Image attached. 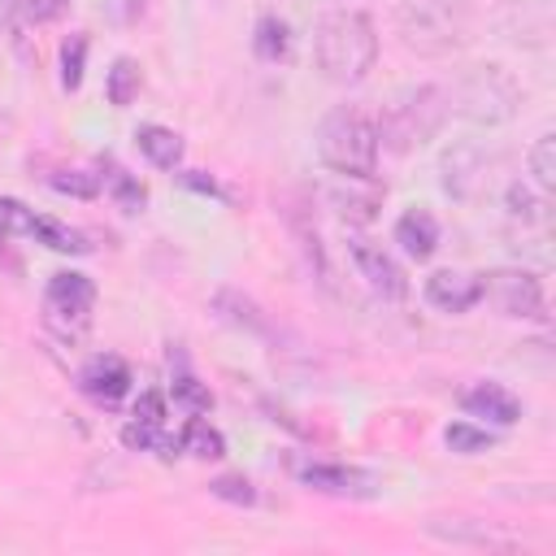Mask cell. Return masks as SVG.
Listing matches in <instances>:
<instances>
[{
	"instance_id": "1",
	"label": "cell",
	"mask_w": 556,
	"mask_h": 556,
	"mask_svg": "<svg viewBox=\"0 0 556 556\" xmlns=\"http://www.w3.org/2000/svg\"><path fill=\"white\" fill-rule=\"evenodd\" d=\"M391 30L413 56H452L473 35L469 0H395Z\"/></svg>"
},
{
	"instance_id": "2",
	"label": "cell",
	"mask_w": 556,
	"mask_h": 556,
	"mask_svg": "<svg viewBox=\"0 0 556 556\" xmlns=\"http://www.w3.org/2000/svg\"><path fill=\"white\" fill-rule=\"evenodd\" d=\"M313 52H317V70L330 83H339V87L361 83L374 70V61H378L374 17L361 13V9H330V13H321V22L313 30Z\"/></svg>"
},
{
	"instance_id": "3",
	"label": "cell",
	"mask_w": 556,
	"mask_h": 556,
	"mask_svg": "<svg viewBox=\"0 0 556 556\" xmlns=\"http://www.w3.org/2000/svg\"><path fill=\"white\" fill-rule=\"evenodd\" d=\"M443 117H447V91H443V87H434V83L404 87V91H395V96L382 104V113H378V122H374L378 148L413 152V148H421V143H430V139L439 135Z\"/></svg>"
},
{
	"instance_id": "4",
	"label": "cell",
	"mask_w": 556,
	"mask_h": 556,
	"mask_svg": "<svg viewBox=\"0 0 556 556\" xmlns=\"http://www.w3.org/2000/svg\"><path fill=\"white\" fill-rule=\"evenodd\" d=\"M317 156L334 174H374V165H378V130H374V122L352 104L330 109L321 117V126H317Z\"/></svg>"
},
{
	"instance_id": "5",
	"label": "cell",
	"mask_w": 556,
	"mask_h": 556,
	"mask_svg": "<svg viewBox=\"0 0 556 556\" xmlns=\"http://www.w3.org/2000/svg\"><path fill=\"white\" fill-rule=\"evenodd\" d=\"M517 104H521V87L500 65H473L447 91V109H456L465 122H478V126L508 122L517 113Z\"/></svg>"
},
{
	"instance_id": "6",
	"label": "cell",
	"mask_w": 556,
	"mask_h": 556,
	"mask_svg": "<svg viewBox=\"0 0 556 556\" xmlns=\"http://www.w3.org/2000/svg\"><path fill=\"white\" fill-rule=\"evenodd\" d=\"M91 304H96V287L83 274H52L48 291H43V326L56 339H83L91 326Z\"/></svg>"
},
{
	"instance_id": "7",
	"label": "cell",
	"mask_w": 556,
	"mask_h": 556,
	"mask_svg": "<svg viewBox=\"0 0 556 556\" xmlns=\"http://www.w3.org/2000/svg\"><path fill=\"white\" fill-rule=\"evenodd\" d=\"M482 300L504 317H543V282L530 269H495L482 278Z\"/></svg>"
},
{
	"instance_id": "8",
	"label": "cell",
	"mask_w": 556,
	"mask_h": 556,
	"mask_svg": "<svg viewBox=\"0 0 556 556\" xmlns=\"http://www.w3.org/2000/svg\"><path fill=\"white\" fill-rule=\"evenodd\" d=\"M348 256L356 265V274L382 295V300H404L408 295V282H404V269L391 261V252L365 235H352L348 239Z\"/></svg>"
},
{
	"instance_id": "9",
	"label": "cell",
	"mask_w": 556,
	"mask_h": 556,
	"mask_svg": "<svg viewBox=\"0 0 556 556\" xmlns=\"http://www.w3.org/2000/svg\"><path fill=\"white\" fill-rule=\"evenodd\" d=\"M300 482L321 491V495H343V500H369L378 495V478L369 469H356V465H330V460H304L295 465Z\"/></svg>"
},
{
	"instance_id": "10",
	"label": "cell",
	"mask_w": 556,
	"mask_h": 556,
	"mask_svg": "<svg viewBox=\"0 0 556 556\" xmlns=\"http://www.w3.org/2000/svg\"><path fill=\"white\" fill-rule=\"evenodd\" d=\"M326 204L343 222H374L382 208V187L374 182V174H334V182L326 187Z\"/></svg>"
},
{
	"instance_id": "11",
	"label": "cell",
	"mask_w": 556,
	"mask_h": 556,
	"mask_svg": "<svg viewBox=\"0 0 556 556\" xmlns=\"http://www.w3.org/2000/svg\"><path fill=\"white\" fill-rule=\"evenodd\" d=\"M439 169H443V191L452 200H473L478 187H482V174H486V156L473 143H456V148L443 152Z\"/></svg>"
},
{
	"instance_id": "12",
	"label": "cell",
	"mask_w": 556,
	"mask_h": 556,
	"mask_svg": "<svg viewBox=\"0 0 556 556\" xmlns=\"http://www.w3.org/2000/svg\"><path fill=\"white\" fill-rule=\"evenodd\" d=\"M426 300L439 308V313H469L478 300H482V278L473 274H460V269H439L426 278Z\"/></svg>"
},
{
	"instance_id": "13",
	"label": "cell",
	"mask_w": 556,
	"mask_h": 556,
	"mask_svg": "<svg viewBox=\"0 0 556 556\" xmlns=\"http://www.w3.org/2000/svg\"><path fill=\"white\" fill-rule=\"evenodd\" d=\"M78 387H83V395H91L96 404H117V400L130 391V369H126L122 356L104 352V356H91V361L83 365Z\"/></svg>"
},
{
	"instance_id": "14",
	"label": "cell",
	"mask_w": 556,
	"mask_h": 556,
	"mask_svg": "<svg viewBox=\"0 0 556 556\" xmlns=\"http://www.w3.org/2000/svg\"><path fill=\"white\" fill-rule=\"evenodd\" d=\"M460 404H465L469 417H486V421H495V426H513V421L521 417L517 395L504 391L500 382H478V387H469V391L460 395Z\"/></svg>"
},
{
	"instance_id": "15",
	"label": "cell",
	"mask_w": 556,
	"mask_h": 556,
	"mask_svg": "<svg viewBox=\"0 0 556 556\" xmlns=\"http://www.w3.org/2000/svg\"><path fill=\"white\" fill-rule=\"evenodd\" d=\"M426 534L443 543H460V547H513V539L495 534L486 521H473V517H430Z\"/></svg>"
},
{
	"instance_id": "16",
	"label": "cell",
	"mask_w": 556,
	"mask_h": 556,
	"mask_svg": "<svg viewBox=\"0 0 556 556\" xmlns=\"http://www.w3.org/2000/svg\"><path fill=\"white\" fill-rule=\"evenodd\" d=\"M213 313H217L226 326H235V330H248V334H269V317H265V313H261V304H256V300H248L243 291L222 287V291L213 295Z\"/></svg>"
},
{
	"instance_id": "17",
	"label": "cell",
	"mask_w": 556,
	"mask_h": 556,
	"mask_svg": "<svg viewBox=\"0 0 556 556\" xmlns=\"http://www.w3.org/2000/svg\"><path fill=\"white\" fill-rule=\"evenodd\" d=\"M395 243H400L408 256L426 261V256H434V248H439V222H434L426 208H408V213L395 222Z\"/></svg>"
},
{
	"instance_id": "18",
	"label": "cell",
	"mask_w": 556,
	"mask_h": 556,
	"mask_svg": "<svg viewBox=\"0 0 556 556\" xmlns=\"http://www.w3.org/2000/svg\"><path fill=\"white\" fill-rule=\"evenodd\" d=\"M287 226H291V235L300 239V252H304V261L313 265V274H317L321 282H330V261H326V248H321V235H317L313 208L291 204V208H287Z\"/></svg>"
},
{
	"instance_id": "19",
	"label": "cell",
	"mask_w": 556,
	"mask_h": 556,
	"mask_svg": "<svg viewBox=\"0 0 556 556\" xmlns=\"http://www.w3.org/2000/svg\"><path fill=\"white\" fill-rule=\"evenodd\" d=\"M135 143H139V152H143L156 169H174V165L182 161V139H178L169 126L148 122V126H139V130H135Z\"/></svg>"
},
{
	"instance_id": "20",
	"label": "cell",
	"mask_w": 556,
	"mask_h": 556,
	"mask_svg": "<svg viewBox=\"0 0 556 556\" xmlns=\"http://www.w3.org/2000/svg\"><path fill=\"white\" fill-rule=\"evenodd\" d=\"M139 87H143L139 61H130V56H117V61H113V70H109V83H104V91H109V104L126 109V104L139 96Z\"/></svg>"
},
{
	"instance_id": "21",
	"label": "cell",
	"mask_w": 556,
	"mask_h": 556,
	"mask_svg": "<svg viewBox=\"0 0 556 556\" xmlns=\"http://www.w3.org/2000/svg\"><path fill=\"white\" fill-rule=\"evenodd\" d=\"M526 165H530V178H534L539 191H552V187H556V135H552V130H543V135L530 143Z\"/></svg>"
},
{
	"instance_id": "22",
	"label": "cell",
	"mask_w": 556,
	"mask_h": 556,
	"mask_svg": "<svg viewBox=\"0 0 556 556\" xmlns=\"http://www.w3.org/2000/svg\"><path fill=\"white\" fill-rule=\"evenodd\" d=\"M178 447L191 452V456H200V460H217V456L226 452V439H222L204 417H191L187 430H182V439H178Z\"/></svg>"
},
{
	"instance_id": "23",
	"label": "cell",
	"mask_w": 556,
	"mask_h": 556,
	"mask_svg": "<svg viewBox=\"0 0 556 556\" xmlns=\"http://www.w3.org/2000/svg\"><path fill=\"white\" fill-rule=\"evenodd\" d=\"M252 48H256L261 61L274 65V61H282L291 52V35H287V26L278 17H261L256 22V35H252Z\"/></svg>"
},
{
	"instance_id": "24",
	"label": "cell",
	"mask_w": 556,
	"mask_h": 556,
	"mask_svg": "<svg viewBox=\"0 0 556 556\" xmlns=\"http://www.w3.org/2000/svg\"><path fill=\"white\" fill-rule=\"evenodd\" d=\"M35 239L39 243H48L52 252H70V256H83L91 243L83 239V230H74V226H65V222H48V217H39L35 222Z\"/></svg>"
},
{
	"instance_id": "25",
	"label": "cell",
	"mask_w": 556,
	"mask_h": 556,
	"mask_svg": "<svg viewBox=\"0 0 556 556\" xmlns=\"http://www.w3.org/2000/svg\"><path fill=\"white\" fill-rule=\"evenodd\" d=\"M443 443H447L452 452H460V456H473V452H486V447L495 443V434L482 430V426H469V421H452V426L443 430Z\"/></svg>"
},
{
	"instance_id": "26",
	"label": "cell",
	"mask_w": 556,
	"mask_h": 556,
	"mask_svg": "<svg viewBox=\"0 0 556 556\" xmlns=\"http://www.w3.org/2000/svg\"><path fill=\"white\" fill-rule=\"evenodd\" d=\"M169 391H174V400H178V404H187L191 413H208V408H213V395H208V387H204L195 374H187V369H178V374H174Z\"/></svg>"
},
{
	"instance_id": "27",
	"label": "cell",
	"mask_w": 556,
	"mask_h": 556,
	"mask_svg": "<svg viewBox=\"0 0 556 556\" xmlns=\"http://www.w3.org/2000/svg\"><path fill=\"white\" fill-rule=\"evenodd\" d=\"M504 204H508V217H517L521 226H539V222H543V200H539L530 187H521V182L508 187Z\"/></svg>"
},
{
	"instance_id": "28",
	"label": "cell",
	"mask_w": 556,
	"mask_h": 556,
	"mask_svg": "<svg viewBox=\"0 0 556 556\" xmlns=\"http://www.w3.org/2000/svg\"><path fill=\"white\" fill-rule=\"evenodd\" d=\"M35 208H26L13 195H0V235H35Z\"/></svg>"
},
{
	"instance_id": "29",
	"label": "cell",
	"mask_w": 556,
	"mask_h": 556,
	"mask_svg": "<svg viewBox=\"0 0 556 556\" xmlns=\"http://www.w3.org/2000/svg\"><path fill=\"white\" fill-rule=\"evenodd\" d=\"M208 491H213L217 500H226V504H239V508L256 504L252 482H248V478H239V473H222V478H213V482H208Z\"/></svg>"
},
{
	"instance_id": "30",
	"label": "cell",
	"mask_w": 556,
	"mask_h": 556,
	"mask_svg": "<svg viewBox=\"0 0 556 556\" xmlns=\"http://www.w3.org/2000/svg\"><path fill=\"white\" fill-rule=\"evenodd\" d=\"M83 56H87V39L74 35V39L61 48V83H65L70 91L83 83Z\"/></svg>"
},
{
	"instance_id": "31",
	"label": "cell",
	"mask_w": 556,
	"mask_h": 556,
	"mask_svg": "<svg viewBox=\"0 0 556 556\" xmlns=\"http://www.w3.org/2000/svg\"><path fill=\"white\" fill-rule=\"evenodd\" d=\"M109 191H113V200H117L126 213H139V208H143V187H139L130 174L113 169V174H109Z\"/></svg>"
},
{
	"instance_id": "32",
	"label": "cell",
	"mask_w": 556,
	"mask_h": 556,
	"mask_svg": "<svg viewBox=\"0 0 556 556\" xmlns=\"http://www.w3.org/2000/svg\"><path fill=\"white\" fill-rule=\"evenodd\" d=\"M52 187H56L61 195H78V200H91V195L100 191V182H96L91 174H83V169H65V174H56Z\"/></svg>"
},
{
	"instance_id": "33",
	"label": "cell",
	"mask_w": 556,
	"mask_h": 556,
	"mask_svg": "<svg viewBox=\"0 0 556 556\" xmlns=\"http://www.w3.org/2000/svg\"><path fill=\"white\" fill-rule=\"evenodd\" d=\"M130 421L161 430V426H165V395H161V391H143V395L135 400V417H130Z\"/></svg>"
},
{
	"instance_id": "34",
	"label": "cell",
	"mask_w": 556,
	"mask_h": 556,
	"mask_svg": "<svg viewBox=\"0 0 556 556\" xmlns=\"http://www.w3.org/2000/svg\"><path fill=\"white\" fill-rule=\"evenodd\" d=\"M22 4V13L30 17V22H52L61 9H65V0H17Z\"/></svg>"
},
{
	"instance_id": "35",
	"label": "cell",
	"mask_w": 556,
	"mask_h": 556,
	"mask_svg": "<svg viewBox=\"0 0 556 556\" xmlns=\"http://www.w3.org/2000/svg\"><path fill=\"white\" fill-rule=\"evenodd\" d=\"M156 434H161V430H152V426H139V421H130V426L122 430V443H126V447H139V452H143V447H156Z\"/></svg>"
},
{
	"instance_id": "36",
	"label": "cell",
	"mask_w": 556,
	"mask_h": 556,
	"mask_svg": "<svg viewBox=\"0 0 556 556\" xmlns=\"http://www.w3.org/2000/svg\"><path fill=\"white\" fill-rule=\"evenodd\" d=\"M13 4H17V0H0V26L9 22V9H13Z\"/></svg>"
},
{
	"instance_id": "37",
	"label": "cell",
	"mask_w": 556,
	"mask_h": 556,
	"mask_svg": "<svg viewBox=\"0 0 556 556\" xmlns=\"http://www.w3.org/2000/svg\"><path fill=\"white\" fill-rule=\"evenodd\" d=\"M0 248H4V243H0Z\"/></svg>"
}]
</instances>
